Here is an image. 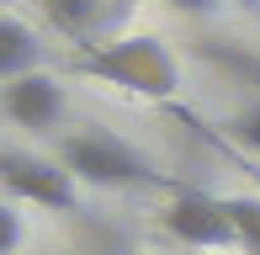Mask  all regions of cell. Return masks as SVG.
<instances>
[{
    "mask_svg": "<svg viewBox=\"0 0 260 255\" xmlns=\"http://www.w3.org/2000/svg\"><path fill=\"white\" fill-rule=\"evenodd\" d=\"M80 75L101 80V85H117V90H127V96H144V101L181 96V59L170 53L165 38H149V32L117 38V43H106V48L85 53V59H80Z\"/></svg>",
    "mask_w": 260,
    "mask_h": 255,
    "instance_id": "obj_1",
    "label": "cell"
},
{
    "mask_svg": "<svg viewBox=\"0 0 260 255\" xmlns=\"http://www.w3.org/2000/svg\"><path fill=\"white\" fill-rule=\"evenodd\" d=\"M58 165L75 181H90V186H170V192H181V181H170L144 154H133L127 144H117L112 133H96V128L64 138L58 144Z\"/></svg>",
    "mask_w": 260,
    "mask_h": 255,
    "instance_id": "obj_2",
    "label": "cell"
},
{
    "mask_svg": "<svg viewBox=\"0 0 260 255\" xmlns=\"http://www.w3.org/2000/svg\"><path fill=\"white\" fill-rule=\"evenodd\" d=\"M159 224H165L170 239H181V245H191V250H229V245H239V229H234V218H229V197H207L197 186L175 192L170 202H165Z\"/></svg>",
    "mask_w": 260,
    "mask_h": 255,
    "instance_id": "obj_3",
    "label": "cell"
},
{
    "mask_svg": "<svg viewBox=\"0 0 260 255\" xmlns=\"http://www.w3.org/2000/svg\"><path fill=\"white\" fill-rule=\"evenodd\" d=\"M0 186L32 207H53V213H69L80 202L75 176L58 160H38V154H21V149H0Z\"/></svg>",
    "mask_w": 260,
    "mask_h": 255,
    "instance_id": "obj_4",
    "label": "cell"
},
{
    "mask_svg": "<svg viewBox=\"0 0 260 255\" xmlns=\"http://www.w3.org/2000/svg\"><path fill=\"white\" fill-rule=\"evenodd\" d=\"M0 112H6L16 128H53L64 117V85H58L53 75H21L11 80L6 90H0Z\"/></svg>",
    "mask_w": 260,
    "mask_h": 255,
    "instance_id": "obj_5",
    "label": "cell"
},
{
    "mask_svg": "<svg viewBox=\"0 0 260 255\" xmlns=\"http://www.w3.org/2000/svg\"><path fill=\"white\" fill-rule=\"evenodd\" d=\"M43 59V43H38V32L27 27L21 16H6L0 11V80H21V75H32Z\"/></svg>",
    "mask_w": 260,
    "mask_h": 255,
    "instance_id": "obj_6",
    "label": "cell"
},
{
    "mask_svg": "<svg viewBox=\"0 0 260 255\" xmlns=\"http://www.w3.org/2000/svg\"><path fill=\"white\" fill-rule=\"evenodd\" d=\"M106 6H112V0H43V11L53 16V27H64L69 38L96 32V21L106 16Z\"/></svg>",
    "mask_w": 260,
    "mask_h": 255,
    "instance_id": "obj_7",
    "label": "cell"
},
{
    "mask_svg": "<svg viewBox=\"0 0 260 255\" xmlns=\"http://www.w3.org/2000/svg\"><path fill=\"white\" fill-rule=\"evenodd\" d=\"M229 218L239 229V245L260 255V197H229Z\"/></svg>",
    "mask_w": 260,
    "mask_h": 255,
    "instance_id": "obj_8",
    "label": "cell"
},
{
    "mask_svg": "<svg viewBox=\"0 0 260 255\" xmlns=\"http://www.w3.org/2000/svg\"><path fill=\"white\" fill-rule=\"evenodd\" d=\"M229 133L239 138L244 149H255V154H260V101H244V107L234 112V117H229Z\"/></svg>",
    "mask_w": 260,
    "mask_h": 255,
    "instance_id": "obj_9",
    "label": "cell"
},
{
    "mask_svg": "<svg viewBox=\"0 0 260 255\" xmlns=\"http://www.w3.org/2000/svg\"><path fill=\"white\" fill-rule=\"evenodd\" d=\"M21 234H27V229H21V213H16V207H6V202H0V255L21 250Z\"/></svg>",
    "mask_w": 260,
    "mask_h": 255,
    "instance_id": "obj_10",
    "label": "cell"
},
{
    "mask_svg": "<svg viewBox=\"0 0 260 255\" xmlns=\"http://www.w3.org/2000/svg\"><path fill=\"white\" fill-rule=\"evenodd\" d=\"M170 6H175V11H191V16H212L223 0H170Z\"/></svg>",
    "mask_w": 260,
    "mask_h": 255,
    "instance_id": "obj_11",
    "label": "cell"
},
{
    "mask_svg": "<svg viewBox=\"0 0 260 255\" xmlns=\"http://www.w3.org/2000/svg\"><path fill=\"white\" fill-rule=\"evenodd\" d=\"M101 255H133V250H127V245H112V250H101Z\"/></svg>",
    "mask_w": 260,
    "mask_h": 255,
    "instance_id": "obj_12",
    "label": "cell"
},
{
    "mask_svg": "<svg viewBox=\"0 0 260 255\" xmlns=\"http://www.w3.org/2000/svg\"><path fill=\"white\" fill-rule=\"evenodd\" d=\"M239 6H250V11H260V0H239Z\"/></svg>",
    "mask_w": 260,
    "mask_h": 255,
    "instance_id": "obj_13",
    "label": "cell"
},
{
    "mask_svg": "<svg viewBox=\"0 0 260 255\" xmlns=\"http://www.w3.org/2000/svg\"><path fill=\"white\" fill-rule=\"evenodd\" d=\"M0 6H6V0H0Z\"/></svg>",
    "mask_w": 260,
    "mask_h": 255,
    "instance_id": "obj_14",
    "label": "cell"
}]
</instances>
